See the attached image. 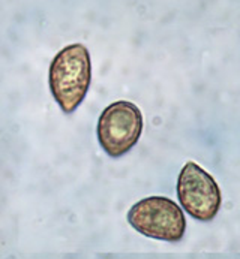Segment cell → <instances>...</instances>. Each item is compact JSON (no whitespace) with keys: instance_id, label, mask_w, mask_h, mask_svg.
I'll use <instances>...</instances> for the list:
<instances>
[{"instance_id":"obj_1","label":"cell","mask_w":240,"mask_h":259,"mask_svg":"<svg viewBox=\"0 0 240 259\" xmlns=\"http://www.w3.org/2000/svg\"><path fill=\"white\" fill-rule=\"evenodd\" d=\"M92 82V62L87 47L71 44L50 63L48 87L60 110L72 114L83 104Z\"/></svg>"},{"instance_id":"obj_2","label":"cell","mask_w":240,"mask_h":259,"mask_svg":"<svg viewBox=\"0 0 240 259\" xmlns=\"http://www.w3.org/2000/svg\"><path fill=\"white\" fill-rule=\"evenodd\" d=\"M126 219L138 234L168 243H179L186 231V219L180 205L159 195L147 196L134 204Z\"/></svg>"},{"instance_id":"obj_4","label":"cell","mask_w":240,"mask_h":259,"mask_svg":"<svg viewBox=\"0 0 240 259\" xmlns=\"http://www.w3.org/2000/svg\"><path fill=\"white\" fill-rule=\"evenodd\" d=\"M180 207L195 221L210 222L221 208L222 195L215 179L195 162H186L177 177Z\"/></svg>"},{"instance_id":"obj_3","label":"cell","mask_w":240,"mask_h":259,"mask_svg":"<svg viewBox=\"0 0 240 259\" xmlns=\"http://www.w3.org/2000/svg\"><path fill=\"white\" fill-rule=\"evenodd\" d=\"M143 127L144 118L140 108L129 101H116L105 107L98 118V143L111 159H120L137 146Z\"/></svg>"}]
</instances>
